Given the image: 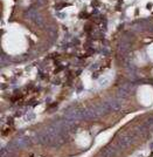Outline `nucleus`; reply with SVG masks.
Masks as SVG:
<instances>
[{"instance_id": "nucleus-1", "label": "nucleus", "mask_w": 153, "mask_h": 157, "mask_svg": "<svg viewBox=\"0 0 153 157\" xmlns=\"http://www.w3.org/2000/svg\"><path fill=\"white\" fill-rule=\"evenodd\" d=\"M26 18L29 19L32 22H36V23H39V22L42 21L40 14H39L36 11H34V10H29V11L26 13Z\"/></svg>"}]
</instances>
